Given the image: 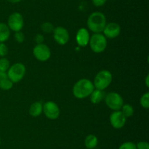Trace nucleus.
Instances as JSON below:
<instances>
[{
  "mask_svg": "<svg viewBox=\"0 0 149 149\" xmlns=\"http://www.w3.org/2000/svg\"><path fill=\"white\" fill-rule=\"evenodd\" d=\"M95 89L93 83L87 78L79 80L73 87V94L77 99H83L90 96Z\"/></svg>",
  "mask_w": 149,
  "mask_h": 149,
  "instance_id": "obj_1",
  "label": "nucleus"
},
{
  "mask_svg": "<svg viewBox=\"0 0 149 149\" xmlns=\"http://www.w3.org/2000/svg\"><path fill=\"white\" fill-rule=\"evenodd\" d=\"M88 29L93 33H102L106 25V18L101 12H94L87 20Z\"/></svg>",
  "mask_w": 149,
  "mask_h": 149,
  "instance_id": "obj_2",
  "label": "nucleus"
},
{
  "mask_svg": "<svg viewBox=\"0 0 149 149\" xmlns=\"http://www.w3.org/2000/svg\"><path fill=\"white\" fill-rule=\"evenodd\" d=\"M113 80V75L109 70H103L96 74L93 81L95 89L104 91L107 89Z\"/></svg>",
  "mask_w": 149,
  "mask_h": 149,
  "instance_id": "obj_3",
  "label": "nucleus"
},
{
  "mask_svg": "<svg viewBox=\"0 0 149 149\" xmlns=\"http://www.w3.org/2000/svg\"><path fill=\"white\" fill-rule=\"evenodd\" d=\"M107 38L102 33H94L90 36L89 45L90 49L95 53H100L107 48Z\"/></svg>",
  "mask_w": 149,
  "mask_h": 149,
  "instance_id": "obj_4",
  "label": "nucleus"
},
{
  "mask_svg": "<svg viewBox=\"0 0 149 149\" xmlns=\"http://www.w3.org/2000/svg\"><path fill=\"white\" fill-rule=\"evenodd\" d=\"M26 72V69L24 64L17 62L10 66L7 72V75L13 83H17L23 78Z\"/></svg>",
  "mask_w": 149,
  "mask_h": 149,
  "instance_id": "obj_5",
  "label": "nucleus"
},
{
  "mask_svg": "<svg viewBox=\"0 0 149 149\" xmlns=\"http://www.w3.org/2000/svg\"><path fill=\"white\" fill-rule=\"evenodd\" d=\"M105 103L106 106L113 111L120 110L124 105V99L119 93L115 91L109 92L105 96Z\"/></svg>",
  "mask_w": 149,
  "mask_h": 149,
  "instance_id": "obj_6",
  "label": "nucleus"
},
{
  "mask_svg": "<svg viewBox=\"0 0 149 149\" xmlns=\"http://www.w3.org/2000/svg\"><path fill=\"white\" fill-rule=\"evenodd\" d=\"M7 26L10 30L13 32L21 31L24 26V20L23 15L20 13H13L9 16L7 20Z\"/></svg>",
  "mask_w": 149,
  "mask_h": 149,
  "instance_id": "obj_7",
  "label": "nucleus"
},
{
  "mask_svg": "<svg viewBox=\"0 0 149 149\" xmlns=\"http://www.w3.org/2000/svg\"><path fill=\"white\" fill-rule=\"evenodd\" d=\"M33 54L39 61H47L51 56V51L45 44H36L33 49Z\"/></svg>",
  "mask_w": 149,
  "mask_h": 149,
  "instance_id": "obj_8",
  "label": "nucleus"
},
{
  "mask_svg": "<svg viewBox=\"0 0 149 149\" xmlns=\"http://www.w3.org/2000/svg\"><path fill=\"white\" fill-rule=\"evenodd\" d=\"M43 112L50 120H55L59 117L61 111L58 105L53 101H47L43 104Z\"/></svg>",
  "mask_w": 149,
  "mask_h": 149,
  "instance_id": "obj_9",
  "label": "nucleus"
},
{
  "mask_svg": "<svg viewBox=\"0 0 149 149\" xmlns=\"http://www.w3.org/2000/svg\"><path fill=\"white\" fill-rule=\"evenodd\" d=\"M53 38L55 42L61 45H65L69 40V33L65 28L63 26L55 27L53 31Z\"/></svg>",
  "mask_w": 149,
  "mask_h": 149,
  "instance_id": "obj_10",
  "label": "nucleus"
},
{
  "mask_svg": "<svg viewBox=\"0 0 149 149\" xmlns=\"http://www.w3.org/2000/svg\"><path fill=\"white\" fill-rule=\"evenodd\" d=\"M109 121H110L111 125L112 127L116 129H120L123 128L126 124L127 118L122 114L121 110L113 111L109 117Z\"/></svg>",
  "mask_w": 149,
  "mask_h": 149,
  "instance_id": "obj_11",
  "label": "nucleus"
},
{
  "mask_svg": "<svg viewBox=\"0 0 149 149\" xmlns=\"http://www.w3.org/2000/svg\"><path fill=\"white\" fill-rule=\"evenodd\" d=\"M103 34L107 39H114L121 33V26L119 23L115 22L106 23L103 31Z\"/></svg>",
  "mask_w": 149,
  "mask_h": 149,
  "instance_id": "obj_12",
  "label": "nucleus"
},
{
  "mask_svg": "<svg viewBox=\"0 0 149 149\" xmlns=\"http://www.w3.org/2000/svg\"><path fill=\"white\" fill-rule=\"evenodd\" d=\"M90 34L89 31L85 28H80L76 34V41L79 47H86L89 45Z\"/></svg>",
  "mask_w": 149,
  "mask_h": 149,
  "instance_id": "obj_13",
  "label": "nucleus"
},
{
  "mask_svg": "<svg viewBox=\"0 0 149 149\" xmlns=\"http://www.w3.org/2000/svg\"><path fill=\"white\" fill-rule=\"evenodd\" d=\"M29 112L31 116L34 118L39 116L43 112V103L39 101L33 102L31 105Z\"/></svg>",
  "mask_w": 149,
  "mask_h": 149,
  "instance_id": "obj_14",
  "label": "nucleus"
},
{
  "mask_svg": "<svg viewBox=\"0 0 149 149\" xmlns=\"http://www.w3.org/2000/svg\"><path fill=\"white\" fill-rule=\"evenodd\" d=\"M105 96L106 95H105L103 91L95 89L93 90V91L92 92L91 94H90V99L92 103L94 104V105H96V104L100 103L104 99Z\"/></svg>",
  "mask_w": 149,
  "mask_h": 149,
  "instance_id": "obj_15",
  "label": "nucleus"
},
{
  "mask_svg": "<svg viewBox=\"0 0 149 149\" xmlns=\"http://www.w3.org/2000/svg\"><path fill=\"white\" fill-rule=\"evenodd\" d=\"M98 143V139L95 134H88L84 139V145L87 149H95Z\"/></svg>",
  "mask_w": 149,
  "mask_h": 149,
  "instance_id": "obj_16",
  "label": "nucleus"
},
{
  "mask_svg": "<svg viewBox=\"0 0 149 149\" xmlns=\"http://www.w3.org/2000/svg\"><path fill=\"white\" fill-rule=\"evenodd\" d=\"M10 29L4 23H0V42H5L10 38Z\"/></svg>",
  "mask_w": 149,
  "mask_h": 149,
  "instance_id": "obj_17",
  "label": "nucleus"
},
{
  "mask_svg": "<svg viewBox=\"0 0 149 149\" xmlns=\"http://www.w3.org/2000/svg\"><path fill=\"white\" fill-rule=\"evenodd\" d=\"M121 112L127 118L132 116L134 114V108L130 104H124L121 108Z\"/></svg>",
  "mask_w": 149,
  "mask_h": 149,
  "instance_id": "obj_18",
  "label": "nucleus"
},
{
  "mask_svg": "<svg viewBox=\"0 0 149 149\" xmlns=\"http://www.w3.org/2000/svg\"><path fill=\"white\" fill-rule=\"evenodd\" d=\"M13 84L14 83L8 77H6L0 80V89L4 91H8L13 88Z\"/></svg>",
  "mask_w": 149,
  "mask_h": 149,
  "instance_id": "obj_19",
  "label": "nucleus"
},
{
  "mask_svg": "<svg viewBox=\"0 0 149 149\" xmlns=\"http://www.w3.org/2000/svg\"><path fill=\"white\" fill-rule=\"evenodd\" d=\"M10 67V62L5 57L0 58V71L7 72L8 69Z\"/></svg>",
  "mask_w": 149,
  "mask_h": 149,
  "instance_id": "obj_20",
  "label": "nucleus"
},
{
  "mask_svg": "<svg viewBox=\"0 0 149 149\" xmlns=\"http://www.w3.org/2000/svg\"><path fill=\"white\" fill-rule=\"evenodd\" d=\"M55 26L49 22H45L41 25V30L46 34H50L53 32Z\"/></svg>",
  "mask_w": 149,
  "mask_h": 149,
  "instance_id": "obj_21",
  "label": "nucleus"
},
{
  "mask_svg": "<svg viewBox=\"0 0 149 149\" xmlns=\"http://www.w3.org/2000/svg\"><path fill=\"white\" fill-rule=\"evenodd\" d=\"M140 103L144 109H148L149 108V92H146L142 95L140 99Z\"/></svg>",
  "mask_w": 149,
  "mask_h": 149,
  "instance_id": "obj_22",
  "label": "nucleus"
},
{
  "mask_svg": "<svg viewBox=\"0 0 149 149\" xmlns=\"http://www.w3.org/2000/svg\"><path fill=\"white\" fill-rule=\"evenodd\" d=\"M119 149H137L135 143H132V142L127 141L125 142L122 143L120 146H119Z\"/></svg>",
  "mask_w": 149,
  "mask_h": 149,
  "instance_id": "obj_23",
  "label": "nucleus"
},
{
  "mask_svg": "<svg viewBox=\"0 0 149 149\" xmlns=\"http://www.w3.org/2000/svg\"><path fill=\"white\" fill-rule=\"evenodd\" d=\"M9 49L4 42H0V57H5L8 54Z\"/></svg>",
  "mask_w": 149,
  "mask_h": 149,
  "instance_id": "obj_24",
  "label": "nucleus"
},
{
  "mask_svg": "<svg viewBox=\"0 0 149 149\" xmlns=\"http://www.w3.org/2000/svg\"><path fill=\"white\" fill-rule=\"evenodd\" d=\"M14 37L15 39V40L17 41L19 43H22V42H24L25 40V35L21 31H19V32H16L14 34Z\"/></svg>",
  "mask_w": 149,
  "mask_h": 149,
  "instance_id": "obj_25",
  "label": "nucleus"
},
{
  "mask_svg": "<svg viewBox=\"0 0 149 149\" xmlns=\"http://www.w3.org/2000/svg\"><path fill=\"white\" fill-rule=\"evenodd\" d=\"M135 145L137 149H149V144L146 141H140Z\"/></svg>",
  "mask_w": 149,
  "mask_h": 149,
  "instance_id": "obj_26",
  "label": "nucleus"
},
{
  "mask_svg": "<svg viewBox=\"0 0 149 149\" xmlns=\"http://www.w3.org/2000/svg\"><path fill=\"white\" fill-rule=\"evenodd\" d=\"M92 1H93V4L95 7H98L104 5L106 3V1H107V0H92Z\"/></svg>",
  "mask_w": 149,
  "mask_h": 149,
  "instance_id": "obj_27",
  "label": "nucleus"
},
{
  "mask_svg": "<svg viewBox=\"0 0 149 149\" xmlns=\"http://www.w3.org/2000/svg\"><path fill=\"white\" fill-rule=\"evenodd\" d=\"M44 39H45L44 36L42 34H36L34 37V40H35V42H36V44L43 43Z\"/></svg>",
  "mask_w": 149,
  "mask_h": 149,
  "instance_id": "obj_28",
  "label": "nucleus"
},
{
  "mask_svg": "<svg viewBox=\"0 0 149 149\" xmlns=\"http://www.w3.org/2000/svg\"><path fill=\"white\" fill-rule=\"evenodd\" d=\"M6 77H7V72H4L0 71V80H1L4 78H6Z\"/></svg>",
  "mask_w": 149,
  "mask_h": 149,
  "instance_id": "obj_29",
  "label": "nucleus"
},
{
  "mask_svg": "<svg viewBox=\"0 0 149 149\" xmlns=\"http://www.w3.org/2000/svg\"><path fill=\"white\" fill-rule=\"evenodd\" d=\"M145 84L147 88L149 87V74H147L145 79Z\"/></svg>",
  "mask_w": 149,
  "mask_h": 149,
  "instance_id": "obj_30",
  "label": "nucleus"
},
{
  "mask_svg": "<svg viewBox=\"0 0 149 149\" xmlns=\"http://www.w3.org/2000/svg\"><path fill=\"white\" fill-rule=\"evenodd\" d=\"M8 1H10V3H13V4H16V3L20 2L21 0H7Z\"/></svg>",
  "mask_w": 149,
  "mask_h": 149,
  "instance_id": "obj_31",
  "label": "nucleus"
},
{
  "mask_svg": "<svg viewBox=\"0 0 149 149\" xmlns=\"http://www.w3.org/2000/svg\"><path fill=\"white\" fill-rule=\"evenodd\" d=\"M0 145H1V138H0Z\"/></svg>",
  "mask_w": 149,
  "mask_h": 149,
  "instance_id": "obj_32",
  "label": "nucleus"
}]
</instances>
